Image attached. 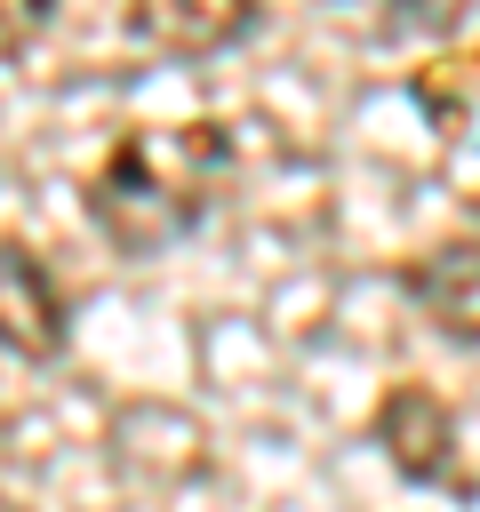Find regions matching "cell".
<instances>
[{
	"label": "cell",
	"instance_id": "obj_1",
	"mask_svg": "<svg viewBox=\"0 0 480 512\" xmlns=\"http://www.w3.org/2000/svg\"><path fill=\"white\" fill-rule=\"evenodd\" d=\"M224 168H232V136L216 120L136 128L88 176V216L120 256H160L208 216V200L224 192Z\"/></svg>",
	"mask_w": 480,
	"mask_h": 512
},
{
	"label": "cell",
	"instance_id": "obj_2",
	"mask_svg": "<svg viewBox=\"0 0 480 512\" xmlns=\"http://www.w3.org/2000/svg\"><path fill=\"white\" fill-rule=\"evenodd\" d=\"M0 344L24 360H48L64 344V296L16 240H0Z\"/></svg>",
	"mask_w": 480,
	"mask_h": 512
},
{
	"label": "cell",
	"instance_id": "obj_4",
	"mask_svg": "<svg viewBox=\"0 0 480 512\" xmlns=\"http://www.w3.org/2000/svg\"><path fill=\"white\" fill-rule=\"evenodd\" d=\"M408 296L464 344H480V240H448L408 272Z\"/></svg>",
	"mask_w": 480,
	"mask_h": 512
},
{
	"label": "cell",
	"instance_id": "obj_5",
	"mask_svg": "<svg viewBox=\"0 0 480 512\" xmlns=\"http://www.w3.org/2000/svg\"><path fill=\"white\" fill-rule=\"evenodd\" d=\"M328 8H384V24H424V32H432V24H448L464 0H328Z\"/></svg>",
	"mask_w": 480,
	"mask_h": 512
},
{
	"label": "cell",
	"instance_id": "obj_3",
	"mask_svg": "<svg viewBox=\"0 0 480 512\" xmlns=\"http://www.w3.org/2000/svg\"><path fill=\"white\" fill-rule=\"evenodd\" d=\"M128 16H136V40L160 56H216L224 40L248 32L256 0H128Z\"/></svg>",
	"mask_w": 480,
	"mask_h": 512
}]
</instances>
